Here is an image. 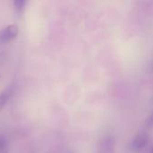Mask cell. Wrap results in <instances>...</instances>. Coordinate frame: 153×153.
Returning a JSON list of instances; mask_svg holds the SVG:
<instances>
[{
  "instance_id": "cell-1",
  "label": "cell",
  "mask_w": 153,
  "mask_h": 153,
  "mask_svg": "<svg viewBox=\"0 0 153 153\" xmlns=\"http://www.w3.org/2000/svg\"><path fill=\"white\" fill-rule=\"evenodd\" d=\"M96 153H116V140L113 136L108 135L100 139L97 146Z\"/></svg>"
},
{
  "instance_id": "cell-2",
  "label": "cell",
  "mask_w": 153,
  "mask_h": 153,
  "mask_svg": "<svg viewBox=\"0 0 153 153\" xmlns=\"http://www.w3.org/2000/svg\"><path fill=\"white\" fill-rule=\"evenodd\" d=\"M149 140H150V136L147 132L145 131L139 132L132 141V144H131L132 150L134 152H141L146 147V145L149 143Z\"/></svg>"
},
{
  "instance_id": "cell-3",
  "label": "cell",
  "mask_w": 153,
  "mask_h": 153,
  "mask_svg": "<svg viewBox=\"0 0 153 153\" xmlns=\"http://www.w3.org/2000/svg\"><path fill=\"white\" fill-rule=\"evenodd\" d=\"M19 30L15 24H11L0 31V43H5L13 40L18 35Z\"/></svg>"
},
{
  "instance_id": "cell-4",
  "label": "cell",
  "mask_w": 153,
  "mask_h": 153,
  "mask_svg": "<svg viewBox=\"0 0 153 153\" xmlns=\"http://www.w3.org/2000/svg\"><path fill=\"white\" fill-rule=\"evenodd\" d=\"M12 94V90L11 88H8L6 90H4L3 92L0 93V112L2 111V109L4 108V107L7 104L10 97Z\"/></svg>"
},
{
  "instance_id": "cell-5",
  "label": "cell",
  "mask_w": 153,
  "mask_h": 153,
  "mask_svg": "<svg viewBox=\"0 0 153 153\" xmlns=\"http://www.w3.org/2000/svg\"><path fill=\"white\" fill-rule=\"evenodd\" d=\"M26 1H23V0H15L13 1V5H14V8L17 12H22V9L24 8L25 4H26Z\"/></svg>"
},
{
  "instance_id": "cell-6",
  "label": "cell",
  "mask_w": 153,
  "mask_h": 153,
  "mask_svg": "<svg viewBox=\"0 0 153 153\" xmlns=\"http://www.w3.org/2000/svg\"><path fill=\"white\" fill-rule=\"evenodd\" d=\"M7 143L4 137L0 136V153H6Z\"/></svg>"
},
{
  "instance_id": "cell-7",
  "label": "cell",
  "mask_w": 153,
  "mask_h": 153,
  "mask_svg": "<svg viewBox=\"0 0 153 153\" xmlns=\"http://www.w3.org/2000/svg\"><path fill=\"white\" fill-rule=\"evenodd\" d=\"M145 126L147 128H152L153 126V112L149 115V117L145 120Z\"/></svg>"
},
{
  "instance_id": "cell-8",
  "label": "cell",
  "mask_w": 153,
  "mask_h": 153,
  "mask_svg": "<svg viewBox=\"0 0 153 153\" xmlns=\"http://www.w3.org/2000/svg\"><path fill=\"white\" fill-rule=\"evenodd\" d=\"M149 153H153V144L152 145V147H151V149L149 151Z\"/></svg>"
}]
</instances>
